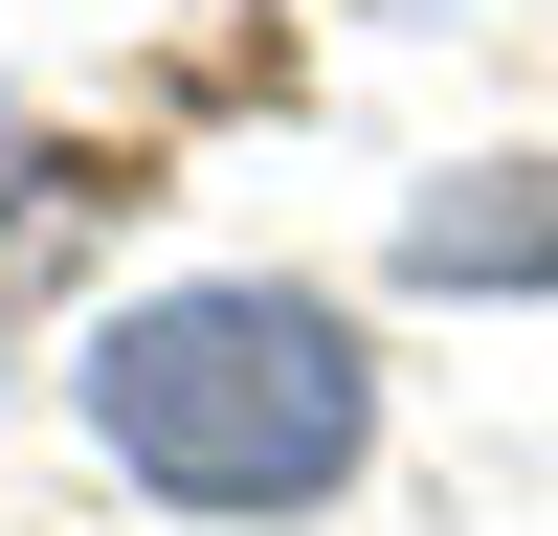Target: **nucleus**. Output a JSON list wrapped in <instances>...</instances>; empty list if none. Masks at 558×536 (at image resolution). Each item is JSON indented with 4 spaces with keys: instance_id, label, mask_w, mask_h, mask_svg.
<instances>
[{
    "instance_id": "1",
    "label": "nucleus",
    "mask_w": 558,
    "mask_h": 536,
    "mask_svg": "<svg viewBox=\"0 0 558 536\" xmlns=\"http://www.w3.org/2000/svg\"><path fill=\"white\" fill-rule=\"evenodd\" d=\"M89 447L134 491H179V514H313L380 447V357L291 268H202V291H157V313L89 336Z\"/></svg>"
}]
</instances>
